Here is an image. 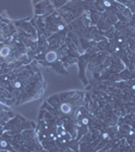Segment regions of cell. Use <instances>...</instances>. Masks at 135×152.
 Returning a JSON list of instances; mask_svg holds the SVG:
<instances>
[{"label":"cell","instance_id":"cell-1","mask_svg":"<svg viewBox=\"0 0 135 152\" xmlns=\"http://www.w3.org/2000/svg\"><path fill=\"white\" fill-rule=\"evenodd\" d=\"M57 58V54L55 53V52H49L47 55H46V60L48 61V62H53V61H55Z\"/></svg>","mask_w":135,"mask_h":152},{"label":"cell","instance_id":"cell-2","mask_svg":"<svg viewBox=\"0 0 135 152\" xmlns=\"http://www.w3.org/2000/svg\"><path fill=\"white\" fill-rule=\"evenodd\" d=\"M9 52H10V50H9V48H7V47L2 48L1 51H0V55H1L2 57H7L8 54H9Z\"/></svg>","mask_w":135,"mask_h":152},{"label":"cell","instance_id":"cell-3","mask_svg":"<svg viewBox=\"0 0 135 152\" xmlns=\"http://www.w3.org/2000/svg\"><path fill=\"white\" fill-rule=\"evenodd\" d=\"M61 110H62V112H63L64 114H68V113L70 112V110H71V108H70L69 104L65 103V104H63V106L61 107Z\"/></svg>","mask_w":135,"mask_h":152},{"label":"cell","instance_id":"cell-4","mask_svg":"<svg viewBox=\"0 0 135 152\" xmlns=\"http://www.w3.org/2000/svg\"><path fill=\"white\" fill-rule=\"evenodd\" d=\"M106 47H107V43H101V44H100V48H103L102 50H105Z\"/></svg>","mask_w":135,"mask_h":152},{"label":"cell","instance_id":"cell-5","mask_svg":"<svg viewBox=\"0 0 135 152\" xmlns=\"http://www.w3.org/2000/svg\"><path fill=\"white\" fill-rule=\"evenodd\" d=\"M82 122H83V124H87V120H86V119H83Z\"/></svg>","mask_w":135,"mask_h":152}]
</instances>
